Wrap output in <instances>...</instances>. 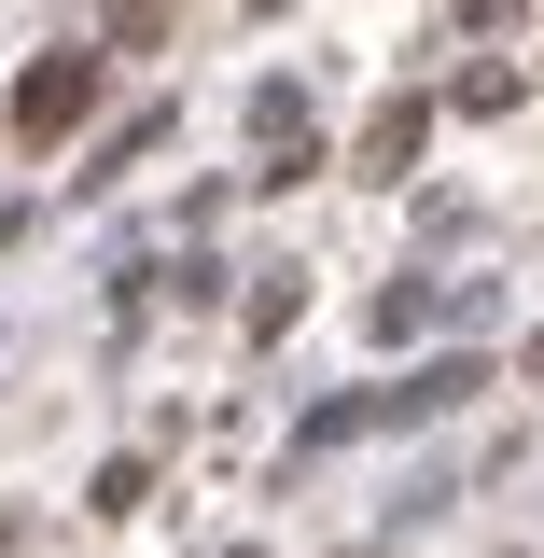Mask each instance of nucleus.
I'll return each mask as SVG.
<instances>
[{
    "mask_svg": "<svg viewBox=\"0 0 544 558\" xmlns=\"http://www.w3.org/2000/svg\"><path fill=\"white\" fill-rule=\"evenodd\" d=\"M84 98H98V57H43L28 84H14V140H70Z\"/></svg>",
    "mask_w": 544,
    "mask_h": 558,
    "instance_id": "nucleus-1",
    "label": "nucleus"
},
{
    "mask_svg": "<svg viewBox=\"0 0 544 558\" xmlns=\"http://www.w3.org/2000/svg\"><path fill=\"white\" fill-rule=\"evenodd\" d=\"M406 154H419V98H391V112L363 126V182H406Z\"/></svg>",
    "mask_w": 544,
    "mask_h": 558,
    "instance_id": "nucleus-2",
    "label": "nucleus"
}]
</instances>
